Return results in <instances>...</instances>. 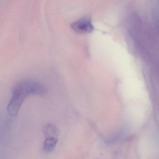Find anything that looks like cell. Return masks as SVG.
Segmentation results:
<instances>
[{
	"instance_id": "6da1fadb",
	"label": "cell",
	"mask_w": 159,
	"mask_h": 159,
	"mask_svg": "<svg viewBox=\"0 0 159 159\" xmlns=\"http://www.w3.org/2000/svg\"><path fill=\"white\" fill-rule=\"evenodd\" d=\"M46 92L45 87L37 81L31 80L20 81L13 88L12 98L7 107V113L9 116L16 117L28 96L44 95Z\"/></svg>"
},
{
	"instance_id": "3957f363",
	"label": "cell",
	"mask_w": 159,
	"mask_h": 159,
	"mask_svg": "<svg viewBox=\"0 0 159 159\" xmlns=\"http://www.w3.org/2000/svg\"><path fill=\"white\" fill-rule=\"evenodd\" d=\"M57 143V138L56 137H46L43 145V149L45 152L50 153L55 149Z\"/></svg>"
},
{
	"instance_id": "7a4b0ae2",
	"label": "cell",
	"mask_w": 159,
	"mask_h": 159,
	"mask_svg": "<svg viewBox=\"0 0 159 159\" xmlns=\"http://www.w3.org/2000/svg\"><path fill=\"white\" fill-rule=\"evenodd\" d=\"M71 27L75 32L80 34L91 33L94 30L91 19L89 16L84 17L73 22Z\"/></svg>"
},
{
	"instance_id": "5b68a950",
	"label": "cell",
	"mask_w": 159,
	"mask_h": 159,
	"mask_svg": "<svg viewBox=\"0 0 159 159\" xmlns=\"http://www.w3.org/2000/svg\"><path fill=\"white\" fill-rule=\"evenodd\" d=\"M153 19L155 22L156 29L159 34V8L156 7L153 11Z\"/></svg>"
},
{
	"instance_id": "277c9868",
	"label": "cell",
	"mask_w": 159,
	"mask_h": 159,
	"mask_svg": "<svg viewBox=\"0 0 159 159\" xmlns=\"http://www.w3.org/2000/svg\"><path fill=\"white\" fill-rule=\"evenodd\" d=\"M44 132L46 137H57L58 134L57 128L54 124L49 123L46 125L44 128Z\"/></svg>"
}]
</instances>
